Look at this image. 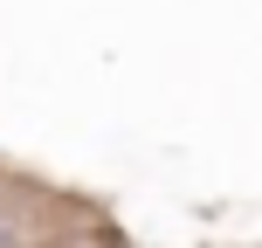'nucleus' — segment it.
<instances>
[{"mask_svg": "<svg viewBox=\"0 0 262 248\" xmlns=\"http://www.w3.org/2000/svg\"><path fill=\"white\" fill-rule=\"evenodd\" d=\"M0 241H7V221H0Z\"/></svg>", "mask_w": 262, "mask_h": 248, "instance_id": "1", "label": "nucleus"}]
</instances>
